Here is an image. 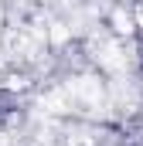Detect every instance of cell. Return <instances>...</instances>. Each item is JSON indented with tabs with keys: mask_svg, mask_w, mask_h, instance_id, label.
Segmentation results:
<instances>
[{
	"mask_svg": "<svg viewBox=\"0 0 143 146\" xmlns=\"http://www.w3.org/2000/svg\"><path fill=\"white\" fill-rule=\"evenodd\" d=\"M140 51H143V37H140Z\"/></svg>",
	"mask_w": 143,
	"mask_h": 146,
	"instance_id": "2",
	"label": "cell"
},
{
	"mask_svg": "<svg viewBox=\"0 0 143 146\" xmlns=\"http://www.w3.org/2000/svg\"><path fill=\"white\" fill-rule=\"evenodd\" d=\"M10 106H14V99H10L7 92H0V115H3V112H10Z\"/></svg>",
	"mask_w": 143,
	"mask_h": 146,
	"instance_id": "1",
	"label": "cell"
}]
</instances>
